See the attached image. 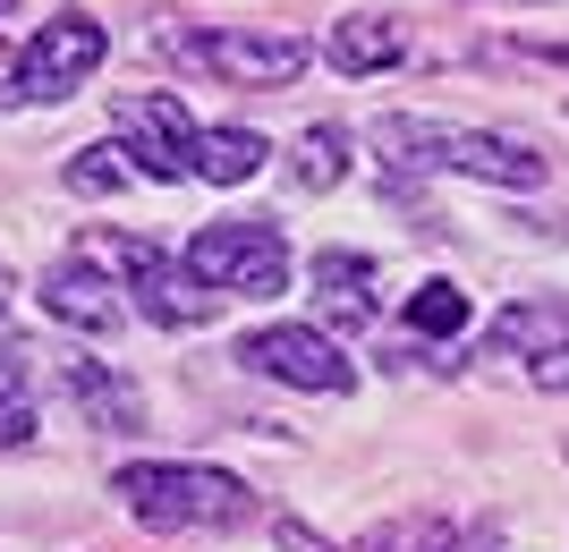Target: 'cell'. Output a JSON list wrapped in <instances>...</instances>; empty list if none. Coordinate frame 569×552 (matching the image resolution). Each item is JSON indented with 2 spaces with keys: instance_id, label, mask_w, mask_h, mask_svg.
Returning <instances> with one entry per match:
<instances>
[{
  "instance_id": "obj_1",
  "label": "cell",
  "mask_w": 569,
  "mask_h": 552,
  "mask_svg": "<svg viewBox=\"0 0 569 552\" xmlns=\"http://www.w3.org/2000/svg\"><path fill=\"white\" fill-rule=\"evenodd\" d=\"M119 502L128 519L153 535H188V528H247L256 519V493L230 476V468H196V459H153V468H128L119 476Z\"/></svg>"
},
{
  "instance_id": "obj_2",
  "label": "cell",
  "mask_w": 569,
  "mask_h": 552,
  "mask_svg": "<svg viewBox=\"0 0 569 552\" xmlns=\"http://www.w3.org/2000/svg\"><path fill=\"white\" fill-rule=\"evenodd\" d=\"M375 144L391 170H468L485 188H545V153L493 128H426V120H375Z\"/></svg>"
},
{
  "instance_id": "obj_3",
  "label": "cell",
  "mask_w": 569,
  "mask_h": 552,
  "mask_svg": "<svg viewBox=\"0 0 569 552\" xmlns=\"http://www.w3.org/2000/svg\"><path fill=\"white\" fill-rule=\"evenodd\" d=\"M77 264H111L128 272V289H137V307L162 323V332H196V323H213L221 298L204 281H196L179 255H162L153 239H137V230H86L77 239Z\"/></svg>"
},
{
  "instance_id": "obj_4",
  "label": "cell",
  "mask_w": 569,
  "mask_h": 552,
  "mask_svg": "<svg viewBox=\"0 0 569 552\" xmlns=\"http://www.w3.org/2000/svg\"><path fill=\"white\" fill-rule=\"evenodd\" d=\"M188 272L213 298H281L289 289V239L272 230V221L238 213V221H204L188 247Z\"/></svg>"
},
{
  "instance_id": "obj_5",
  "label": "cell",
  "mask_w": 569,
  "mask_h": 552,
  "mask_svg": "<svg viewBox=\"0 0 569 552\" xmlns=\"http://www.w3.org/2000/svg\"><path fill=\"white\" fill-rule=\"evenodd\" d=\"M102 51H111L102 18H86V9H60V18H43L34 34H26V51H18V69H9V86H0V94L60 102L69 86H86V77H94Z\"/></svg>"
},
{
  "instance_id": "obj_6",
  "label": "cell",
  "mask_w": 569,
  "mask_h": 552,
  "mask_svg": "<svg viewBox=\"0 0 569 552\" xmlns=\"http://www.w3.org/2000/svg\"><path fill=\"white\" fill-rule=\"evenodd\" d=\"M119 153H128V179H196V120L179 111V94H119L111 102Z\"/></svg>"
},
{
  "instance_id": "obj_7",
  "label": "cell",
  "mask_w": 569,
  "mask_h": 552,
  "mask_svg": "<svg viewBox=\"0 0 569 552\" xmlns=\"http://www.w3.org/2000/svg\"><path fill=\"white\" fill-rule=\"evenodd\" d=\"M170 51H179L188 69L221 77V86H298L307 60H315L298 34H179Z\"/></svg>"
},
{
  "instance_id": "obj_8",
  "label": "cell",
  "mask_w": 569,
  "mask_h": 552,
  "mask_svg": "<svg viewBox=\"0 0 569 552\" xmlns=\"http://www.w3.org/2000/svg\"><path fill=\"white\" fill-rule=\"evenodd\" d=\"M238 358L256 365V374H272V383H289V391H323V400L357 383V365L323 332H307V323H263V332L238 340Z\"/></svg>"
},
{
  "instance_id": "obj_9",
  "label": "cell",
  "mask_w": 569,
  "mask_h": 552,
  "mask_svg": "<svg viewBox=\"0 0 569 552\" xmlns=\"http://www.w3.org/2000/svg\"><path fill=\"white\" fill-rule=\"evenodd\" d=\"M43 307L69 323V332H94V340H111L119 323H128V307L111 298V281H102V264H51L43 272Z\"/></svg>"
},
{
  "instance_id": "obj_10",
  "label": "cell",
  "mask_w": 569,
  "mask_h": 552,
  "mask_svg": "<svg viewBox=\"0 0 569 552\" xmlns=\"http://www.w3.org/2000/svg\"><path fill=\"white\" fill-rule=\"evenodd\" d=\"M315 307L332 314L340 332H366L375 323V264L366 255H315Z\"/></svg>"
},
{
  "instance_id": "obj_11",
  "label": "cell",
  "mask_w": 569,
  "mask_h": 552,
  "mask_svg": "<svg viewBox=\"0 0 569 552\" xmlns=\"http://www.w3.org/2000/svg\"><path fill=\"white\" fill-rule=\"evenodd\" d=\"M493 349L501 358H552L569 349V307L561 298H519V307L493 314Z\"/></svg>"
},
{
  "instance_id": "obj_12",
  "label": "cell",
  "mask_w": 569,
  "mask_h": 552,
  "mask_svg": "<svg viewBox=\"0 0 569 552\" xmlns=\"http://www.w3.org/2000/svg\"><path fill=\"white\" fill-rule=\"evenodd\" d=\"M391 60H408L400 18H340L332 26V69L340 77H375V69H391Z\"/></svg>"
},
{
  "instance_id": "obj_13",
  "label": "cell",
  "mask_w": 569,
  "mask_h": 552,
  "mask_svg": "<svg viewBox=\"0 0 569 552\" xmlns=\"http://www.w3.org/2000/svg\"><path fill=\"white\" fill-rule=\"evenodd\" d=\"M256 170H263V137H256V128H196V179L247 188Z\"/></svg>"
},
{
  "instance_id": "obj_14",
  "label": "cell",
  "mask_w": 569,
  "mask_h": 552,
  "mask_svg": "<svg viewBox=\"0 0 569 552\" xmlns=\"http://www.w3.org/2000/svg\"><path fill=\"white\" fill-rule=\"evenodd\" d=\"M60 374H69V400L86 409V425H102V433H128V425H137V391L111 383L94 358H69Z\"/></svg>"
},
{
  "instance_id": "obj_15",
  "label": "cell",
  "mask_w": 569,
  "mask_h": 552,
  "mask_svg": "<svg viewBox=\"0 0 569 552\" xmlns=\"http://www.w3.org/2000/svg\"><path fill=\"white\" fill-rule=\"evenodd\" d=\"M340 170H349V137H340V128H307L298 153H289V179L307 195H323V188H340Z\"/></svg>"
},
{
  "instance_id": "obj_16",
  "label": "cell",
  "mask_w": 569,
  "mask_h": 552,
  "mask_svg": "<svg viewBox=\"0 0 569 552\" xmlns=\"http://www.w3.org/2000/svg\"><path fill=\"white\" fill-rule=\"evenodd\" d=\"M26 358L34 349H0V451L34 442V400H26Z\"/></svg>"
},
{
  "instance_id": "obj_17",
  "label": "cell",
  "mask_w": 569,
  "mask_h": 552,
  "mask_svg": "<svg viewBox=\"0 0 569 552\" xmlns=\"http://www.w3.org/2000/svg\"><path fill=\"white\" fill-rule=\"evenodd\" d=\"M408 332H426V340H451V332H468V289H451V281H426L417 298H408Z\"/></svg>"
},
{
  "instance_id": "obj_18",
  "label": "cell",
  "mask_w": 569,
  "mask_h": 552,
  "mask_svg": "<svg viewBox=\"0 0 569 552\" xmlns=\"http://www.w3.org/2000/svg\"><path fill=\"white\" fill-rule=\"evenodd\" d=\"M357 552H451V528L433 519V510H408V519H391V528H375Z\"/></svg>"
},
{
  "instance_id": "obj_19",
  "label": "cell",
  "mask_w": 569,
  "mask_h": 552,
  "mask_svg": "<svg viewBox=\"0 0 569 552\" xmlns=\"http://www.w3.org/2000/svg\"><path fill=\"white\" fill-rule=\"evenodd\" d=\"M119 179H128V170L111 162V144H102V153H77V162H69V188H77V195H111Z\"/></svg>"
},
{
  "instance_id": "obj_20",
  "label": "cell",
  "mask_w": 569,
  "mask_h": 552,
  "mask_svg": "<svg viewBox=\"0 0 569 552\" xmlns=\"http://www.w3.org/2000/svg\"><path fill=\"white\" fill-rule=\"evenodd\" d=\"M272 535H281V552H332V544H323V535L307 528V519H281V528H272Z\"/></svg>"
},
{
  "instance_id": "obj_21",
  "label": "cell",
  "mask_w": 569,
  "mask_h": 552,
  "mask_svg": "<svg viewBox=\"0 0 569 552\" xmlns=\"http://www.w3.org/2000/svg\"><path fill=\"white\" fill-rule=\"evenodd\" d=\"M536 383H545V391H569V349H552V358H536Z\"/></svg>"
},
{
  "instance_id": "obj_22",
  "label": "cell",
  "mask_w": 569,
  "mask_h": 552,
  "mask_svg": "<svg viewBox=\"0 0 569 552\" xmlns=\"http://www.w3.org/2000/svg\"><path fill=\"white\" fill-rule=\"evenodd\" d=\"M527 51V60H552V69H569V34H561V43H519Z\"/></svg>"
},
{
  "instance_id": "obj_23",
  "label": "cell",
  "mask_w": 569,
  "mask_h": 552,
  "mask_svg": "<svg viewBox=\"0 0 569 552\" xmlns=\"http://www.w3.org/2000/svg\"><path fill=\"white\" fill-rule=\"evenodd\" d=\"M451 552H510L501 535H468V544H451Z\"/></svg>"
},
{
  "instance_id": "obj_24",
  "label": "cell",
  "mask_w": 569,
  "mask_h": 552,
  "mask_svg": "<svg viewBox=\"0 0 569 552\" xmlns=\"http://www.w3.org/2000/svg\"><path fill=\"white\" fill-rule=\"evenodd\" d=\"M9 298H18V281H9V272H0V314H9Z\"/></svg>"
}]
</instances>
